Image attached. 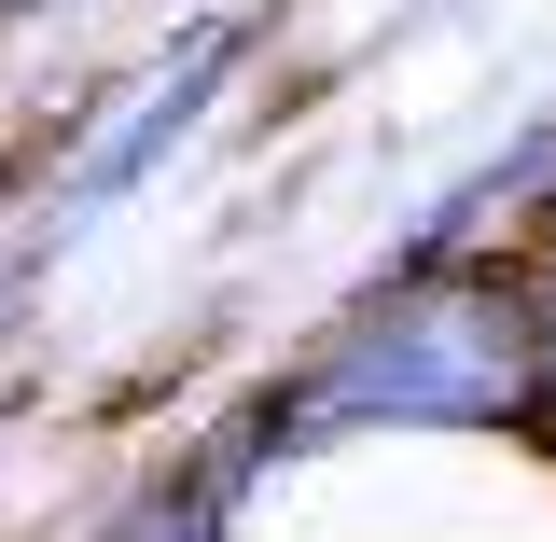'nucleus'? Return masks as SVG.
I'll list each match as a JSON object with an SVG mask.
<instances>
[{
    "label": "nucleus",
    "instance_id": "f257e3e1",
    "mask_svg": "<svg viewBox=\"0 0 556 542\" xmlns=\"http://www.w3.org/2000/svg\"><path fill=\"white\" fill-rule=\"evenodd\" d=\"M529 404H543V306L515 278H404L292 390V417H529Z\"/></svg>",
    "mask_w": 556,
    "mask_h": 542
},
{
    "label": "nucleus",
    "instance_id": "f03ea898",
    "mask_svg": "<svg viewBox=\"0 0 556 542\" xmlns=\"http://www.w3.org/2000/svg\"><path fill=\"white\" fill-rule=\"evenodd\" d=\"M223 56H237V28H208L195 56H181V70H167V84H153V98H139V126L112 139V153H98L84 181H70V209H98V196H112V181H139V153H153V139H181V112H195L208 84H223Z\"/></svg>",
    "mask_w": 556,
    "mask_h": 542
},
{
    "label": "nucleus",
    "instance_id": "7ed1b4c3",
    "mask_svg": "<svg viewBox=\"0 0 556 542\" xmlns=\"http://www.w3.org/2000/svg\"><path fill=\"white\" fill-rule=\"evenodd\" d=\"M112 542H208V515H195V501H139Z\"/></svg>",
    "mask_w": 556,
    "mask_h": 542
}]
</instances>
